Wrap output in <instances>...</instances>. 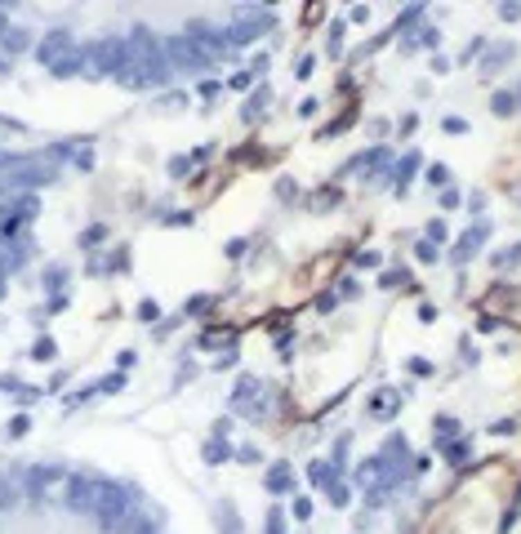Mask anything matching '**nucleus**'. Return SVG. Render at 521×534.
Instances as JSON below:
<instances>
[{"mask_svg": "<svg viewBox=\"0 0 521 534\" xmlns=\"http://www.w3.org/2000/svg\"><path fill=\"white\" fill-rule=\"evenodd\" d=\"M312 485H330V463H312Z\"/></svg>", "mask_w": 521, "mask_h": 534, "instance_id": "obj_28", "label": "nucleus"}, {"mask_svg": "<svg viewBox=\"0 0 521 534\" xmlns=\"http://www.w3.org/2000/svg\"><path fill=\"white\" fill-rule=\"evenodd\" d=\"M517 98H521V89H517Z\"/></svg>", "mask_w": 521, "mask_h": 534, "instance_id": "obj_44", "label": "nucleus"}, {"mask_svg": "<svg viewBox=\"0 0 521 534\" xmlns=\"http://www.w3.org/2000/svg\"><path fill=\"white\" fill-rule=\"evenodd\" d=\"M0 45H5L9 53H23V49L31 45V36H27V31H18V27H9L5 36H0Z\"/></svg>", "mask_w": 521, "mask_h": 534, "instance_id": "obj_11", "label": "nucleus"}, {"mask_svg": "<svg viewBox=\"0 0 521 534\" xmlns=\"http://www.w3.org/2000/svg\"><path fill=\"white\" fill-rule=\"evenodd\" d=\"M5 31H9V23H5V9H0V36H5Z\"/></svg>", "mask_w": 521, "mask_h": 534, "instance_id": "obj_41", "label": "nucleus"}, {"mask_svg": "<svg viewBox=\"0 0 521 534\" xmlns=\"http://www.w3.org/2000/svg\"><path fill=\"white\" fill-rule=\"evenodd\" d=\"M441 205H445V209H454V205H459V191L445 187V191H441Z\"/></svg>", "mask_w": 521, "mask_h": 534, "instance_id": "obj_36", "label": "nucleus"}, {"mask_svg": "<svg viewBox=\"0 0 521 534\" xmlns=\"http://www.w3.org/2000/svg\"><path fill=\"white\" fill-rule=\"evenodd\" d=\"M348 499H352V494H348V485H339V481H330V503H339V508H343Z\"/></svg>", "mask_w": 521, "mask_h": 534, "instance_id": "obj_22", "label": "nucleus"}, {"mask_svg": "<svg viewBox=\"0 0 521 534\" xmlns=\"http://www.w3.org/2000/svg\"><path fill=\"white\" fill-rule=\"evenodd\" d=\"M268 98H272V89H259V94H254V98L246 103V112H241V116H246V125H254V121L263 116V107H268Z\"/></svg>", "mask_w": 521, "mask_h": 534, "instance_id": "obj_9", "label": "nucleus"}, {"mask_svg": "<svg viewBox=\"0 0 521 534\" xmlns=\"http://www.w3.org/2000/svg\"><path fill=\"white\" fill-rule=\"evenodd\" d=\"M486 236H490V227H486V223H477V227H468L459 241H454V250H450V263H468L472 259L477 250H481L486 245Z\"/></svg>", "mask_w": 521, "mask_h": 534, "instance_id": "obj_4", "label": "nucleus"}, {"mask_svg": "<svg viewBox=\"0 0 521 534\" xmlns=\"http://www.w3.org/2000/svg\"><path fill=\"white\" fill-rule=\"evenodd\" d=\"M138 316H143V320H156V316H161V307H156L152 298H143V303H138Z\"/></svg>", "mask_w": 521, "mask_h": 534, "instance_id": "obj_29", "label": "nucleus"}, {"mask_svg": "<svg viewBox=\"0 0 521 534\" xmlns=\"http://www.w3.org/2000/svg\"><path fill=\"white\" fill-rule=\"evenodd\" d=\"M121 388H125V374H112V379L99 383V392H108V397H112V392H121Z\"/></svg>", "mask_w": 521, "mask_h": 534, "instance_id": "obj_25", "label": "nucleus"}, {"mask_svg": "<svg viewBox=\"0 0 521 534\" xmlns=\"http://www.w3.org/2000/svg\"><path fill=\"white\" fill-rule=\"evenodd\" d=\"M370 414H375V419H397L401 414V392L397 388H379L375 397H370Z\"/></svg>", "mask_w": 521, "mask_h": 534, "instance_id": "obj_6", "label": "nucleus"}, {"mask_svg": "<svg viewBox=\"0 0 521 534\" xmlns=\"http://www.w3.org/2000/svg\"><path fill=\"white\" fill-rule=\"evenodd\" d=\"M23 259H27V236L23 241H5V236H0V272H14Z\"/></svg>", "mask_w": 521, "mask_h": 534, "instance_id": "obj_7", "label": "nucleus"}, {"mask_svg": "<svg viewBox=\"0 0 521 534\" xmlns=\"http://www.w3.org/2000/svg\"><path fill=\"white\" fill-rule=\"evenodd\" d=\"M228 454H232V450H228V441H223V436H214V441H205V458H210V463H223Z\"/></svg>", "mask_w": 521, "mask_h": 534, "instance_id": "obj_16", "label": "nucleus"}, {"mask_svg": "<svg viewBox=\"0 0 521 534\" xmlns=\"http://www.w3.org/2000/svg\"><path fill=\"white\" fill-rule=\"evenodd\" d=\"M99 485H103V481L71 476V485H67V503L76 508V512H89V517H94V503H99Z\"/></svg>", "mask_w": 521, "mask_h": 534, "instance_id": "obj_3", "label": "nucleus"}, {"mask_svg": "<svg viewBox=\"0 0 521 534\" xmlns=\"http://www.w3.org/2000/svg\"><path fill=\"white\" fill-rule=\"evenodd\" d=\"M268 490H272V494L294 490V467H290V463H272V467H268Z\"/></svg>", "mask_w": 521, "mask_h": 534, "instance_id": "obj_8", "label": "nucleus"}, {"mask_svg": "<svg viewBox=\"0 0 521 534\" xmlns=\"http://www.w3.org/2000/svg\"><path fill=\"white\" fill-rule=\"evenodd\" d=\"M49 476H58L54 467H31V472H27V494H40V490L49 485Z\"/></svg>", "mask_w": 521, "mask_h": 534, "instance_id": "obj_10", "label": "nucleus"}, {"mask_svg": "<svg viewBox=\"0 0 521 534\" xmlns=\"http://www.w3.org/2000/svg\"><path fill=\"white\" fill-rule=\"evenodd\" d=\"M490 107H495V116H513L517 107H521V98H517L513 89H504V94H495V103H490Z\"/></svg>", "mask_w": 521, "mask_h": 534, "instance_id": "obj_12", "label": "nucleus"}, {"mask_svg": "<svg viewBox=\"0 0 521 534\" xmlns=\"http://www.w3.org/2000/svg\"><path fill=\"white\" fill-rule=\"evenodd\" d=\"M410 374H432V365L423 356H410Z\"/></svg>", "mask_w": 521, "mask_h": 534, "instance_id": "obj_35", "label": "nucleus"}, {"mask_svg": "<svg viewBox=\"0 0 521 534\" xmlns=\"http://www.w3.org/2000/svg\"><path fill=\"white\" fill-rule=\"evenodd\" d=\"M441 458H450V463H463V458H468V441H441Z\"/></svg>", "mask_w": 521, "mask_h": 534, "instance_id": "obj_14", "label": "nucleus"}, {"mask_svg": "<svg viewBox=\"0 0 521 534\" xmlns=\"http://www.w3.org/2000/svg\"><path fill=\"white\" fill-rule=\"evenodd\" d=\"M441 130H445V134H468V121H463V116H445Z\"/></svg>", "mask_w": 521, "mask_h": 534, "instance_id": "obj_20", "label": "nucleus"}, {"mask_svg": "<svg viewBox=\"0 0 521 534\" xmlns=\"http://www.w3.org/2000/svg\"><path fill=\"white\" fill-rule=\"evenodd\" d=\"M450 232H445V223H428V245H437V241H445Z\"/></svg>", "mask_w": 521, "mask_h": 534, "instance_id": "obj_30", "label": "nucleus"}, {"mask_svg": "<svg viewBox=\"0 0 521 534\" xmlns=\"http://www.w3.org/2000/svg\"><path fill=\"white\" fill-rule=\"evenodd\" d=\"M27 427H31V419L18 414V419H9V436H27Z\"/></svg>", "mask_w": 521, "mask_h": 534, "instance_id": "obj_27", "label": "nucleus"}, {"mask_svg": "<svg viewBox=\"0 0 521 534\" xmlns=\"http://www.w3.org/2000/svg\"><path fill=\"white\" fill-rule=\"evenodd\" d=\"M419 152H406V156H401V165H397V187H406V178L414 174V169H419Z\"/></svg>", "mask_w": 521, "mask_h": 534, "instance_id": "obj_13", "label": "nucleus"}, {"mask_svg": "<svg viewBox=\"0 0 521 534\" xmlns=\"http://www.w3.org/2000/svg\"><path fill=\"white\" fill-rule=\"evenodd\" d=\"M352 263L361 267V272H366V267H379V254H375V250H366V254H357Z\"/></svg>", "mask_w": 521, "mask_h": 534, "instance_id": "obj_31", "label": "nucleus"}, {"mask_svg": "<svg viewBox=\"0 0 521 534\" xmlns=\"http://www.w3.org/2000/svg\"><path fill=\"white\" fill-rule=\"evenodd\" d=\"M517 503H521V485H517Z\"/></svg>", "mask_w": 521, "mask_h": 534, "instance_id": "obj_42", "label": "nucleus"}, {"mask_svg": "<svg viewBox=\"0 0 521 534\" xmlns=\"http://www.w3.org/2000/svg\"><path fill=\"white\" fill-rule=\"evenodd\" d=\"M232 410L246 414V419H259L263 414V383L259 379H237V388H232Z\"/></svg>", "mask_w": 521, "mask_h": 534, "instance_id": "obj_2", "label": "nucleus"}, {"mask_svg": "<svg viewBox=\"0 0 521 534\" xmlns=\"http://www.w3.org/2000/svg\"><path fill=\"white\" fill-rule=\"evenodd\" d=\"M14 165H18V156H14V152H0V174H9Z\"/></svg>", "mask_w": 521, "mask_h": 534, "instance_id": "obj_37", "label": "nucleus"}, {"mask_svg": "<svg viewBox=\"0 0 521 534\" xmlns=\"http://www.w3.org/2000/svg\"><path fill=\"white\" fill-rule=\"evenodd\" d=\"M379 285H384V290H397V285H406V272H401V267H397V272H384Z\"/></svg>", "mask_w": 521, "mask_h": 534, "instance_id": "obj_19", "label": "nucleus"}, {"mask_svg": "<svg viewBox=\"0 0 521 534\" xmlns=\"http://www.w3.org/2000/svg\"><path fill=\"white\" fill-rule=\"evenodd\" d=\"M375 476H379V458H370V463L357 467V485H375Z\"/></svg>", "mask_w": 521, "mask_h": 534, "instance_id": "obj_17", "label": "nucleus"}, {"mask_svg": "<svg viewBox=\"0 0 521 534\" xmlns=\"http://www.w3.org/2000/svg\"><path fill=\"white\" fill-rule=\"evenodd\" d=\"M103 241H108V227H99V223H94V227L80 236V245H103Z\"/></svg>", "mask_w": 521, "mask_h": 534, "instance_id": "obj_21", "label": "nucleus"}, {"mask_svg": "<svg viewBox=\"0 0 521 534\" xmlns=\"http://www.w3.org/2000/svg\"><path fill=\"white\" fill-rule=\"evenodd\" d=\"M0 285H5V272H0Z\"/></svg>", "mask_w": 521, "mask_h": 534, "instance_id": "obj_43", "label": "nucleus"}, {"mask_svg": "<svg viewBox=\"0 0 521 534\" xmlns=\"http://www.w3.org/2000/svg\"><path fill=\"white\" fill-rule=\"evenodd\" d=\"M499 14H504L508 23H517V18H521V5H499Z\"/></svg>", "mask_w": 521, "mask_h": 534, "instance_id": "obj_40", "label": "nucleus"}, {"mask_svg": "<svg viewBox=\"0 0 521 534\" xmlns=\"http://www.w3.org/2000/svg\"><path fill=\"white\" fill-rule=\"evenodd\" d=\"M294 517H299V521H307V517H312V499H307V494H299V499H294Z\"/></svg>", "mask_w": 521, "mask_h": 534, "instance_id": "obj_26", "label": "nucleus"}, {"mask_svg": "<svg viewBox=\"0 0 521 534\" xmlns=\"http://www.w3.org/2000/svg\"><path fill=\"white\" fill-rule=\"evenodd\" d=\"M508 58H513V45H495V53H490V58L481 62V67H486V71H499V67H504Z\"/></svg>", "mask_w": 521, "mask_h": 534, "instance_id": "obj_15", "label": "nucleus"}, {"mask_svg": "<svg viewBox=\"0 0 521 534\" xmlns=\"http://www.w3.org/2000/svg\"><path fill=\"white\" fill-rule=\"evenodd\" d=\"M210 303H214V298H187V316H196V312H210Z\"/></svg>", "mask_w": 521, "mask_h": 534, "instance_id": "obj_32", "label": "nucleus"}, {"mask_svg": "<svg viewBox=\"0 0 521 534\" xmlns=\"http://www.w3.org/2000/svg\"><path fill=\"white\" fill-rule=\"evenodd\" d=\"M246 85H250V71H237V76L228 80V89H246Z\"/></svg>", "mask_w": 521, "mask_h": 534, "instance_id": "obj_39", "label": "nucleus"}, {"mask_svg": "<svg viewBox=\"0 0 521 534\" xmlns=\"http://www.w3.org/2000/svg\"><path fill=\"white\" fill-rule=\"evenodd\" d=\"M414 254H419V259H423V263H432V259H437V250H432V245H428V241H419V245H414Z\"/></svg>", "mask_w": 521, "mask_h": 534, "instance_id": "obj_34", "label": "nucleus"}, {"mask_svg": "<svg viewBox=\"0 0 521 534\" xmlns=\"http://www.w3.org/2000/svg\"><path fill=\"white\" fill-rule=\"evenodd\" d=\"M312 67H316V58H299V62H294V71H299V76H312Z\"/></svg>", "mask_w": 521, "mask_h": 534, "instance_id": "obj_38", "label": "nucleus"}, {"mask_svg": "<svg viewBox=\"0 0 521 534\" xmlns=\"http://www.w3.org/2000/svg\"><path fill=\"white\" fill-rule=\"evenodd\" d=\"M272 23H276L272 9H246L241 18H232V23H228V31H223V36H228V45H246V40L263 36Z\"/></svg>", "mask_w": 521, "mask_h": 534, "instance_id": "obj_1", "label": "nucleus"}, {"mask_svg": "<svg viewBox=\"0 0 521 534\" xmlns=\"http://www.w3.org/2000/svg\"><path fill=\"white\" fill-rule=\"evenodd\" d=\"M62 281H67V272H62V267H49V272H45V285H49V290H62Z\"/></svg>", "mask_w": 521, "mask_h": 534, "instance_id": "obj_24", "label": "nucleus"}, {"mask_svg": "<svg viewBox=\"0 0 521 534\" xmlns=\"http://www.w3.org/2000/svg\"><path fill=\"white\" fill-rule=\"evenodd\" d=\"M276 196H281V200H294V178H281V183H276Z\"/></svg>", "mask_w": 521, "mask_h": 534, "instance_id": "obj_33", "label": "nucleus"}, {"mask_svg": "<svg viewBox=\"0 0 521 534\" xmlns=\"http://www.w3.org/2000/svg\"><path fill=\"white\" fill-rule=\"evenodd\" d=\"M165 49H169V67H196L205 53H200L187 36H174V40H165Z\"/></svg>", "mask_w": 521, "mask_h": 534, "instance_id": "obj_5", "label": "nucleus"}, {"mask_svg": "<svg viewBox=\"0 0 521 534\" xmlns=\"http://www.w3.org/2000/svg\"><path fill=\"white\" fill-rule=\"evenodd\" d=\"M54 352H58V343H54V338H40V343L31 347V356H36V361H54Z\"/></svg>", "mask_w": 521, "mask_h": 534, "instance_id": "obj_18", "label": "nucleus"}, {"mask_svg": "<svg viewBox=\"0 0 521 534\" xmlns=\"http://www.w3.org/2000/svg\"><path fill=\"white\" fill-rule=\"evenodd\" d=\"M263 534H285V512H272L268 526H263Z\"/></svg>", "mask_w": 521, "mask_h": 534, "instance_id": "obj_23", "label": "nucleus"}]
</instances>
